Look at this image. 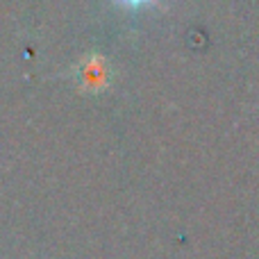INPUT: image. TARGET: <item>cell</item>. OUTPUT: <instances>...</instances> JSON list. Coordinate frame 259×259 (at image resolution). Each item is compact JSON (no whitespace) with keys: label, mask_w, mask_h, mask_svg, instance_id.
Segmentation results:
<instances>
[{"label":"cell","mask_w":259,"mask_h":259,"mask_svg":"<svg viewBox=\"0 0 259 259\" xmlns=\"http://www.w3.org/2000/svg\"><path fill=\"white\" fill-rule=\"evenodd\" d=\"M118 5L123 7H130V9H137V7H143V5H150L152 0H116Z\"/></svg>","instance_id":"6da1fadb"}]
</instances>
